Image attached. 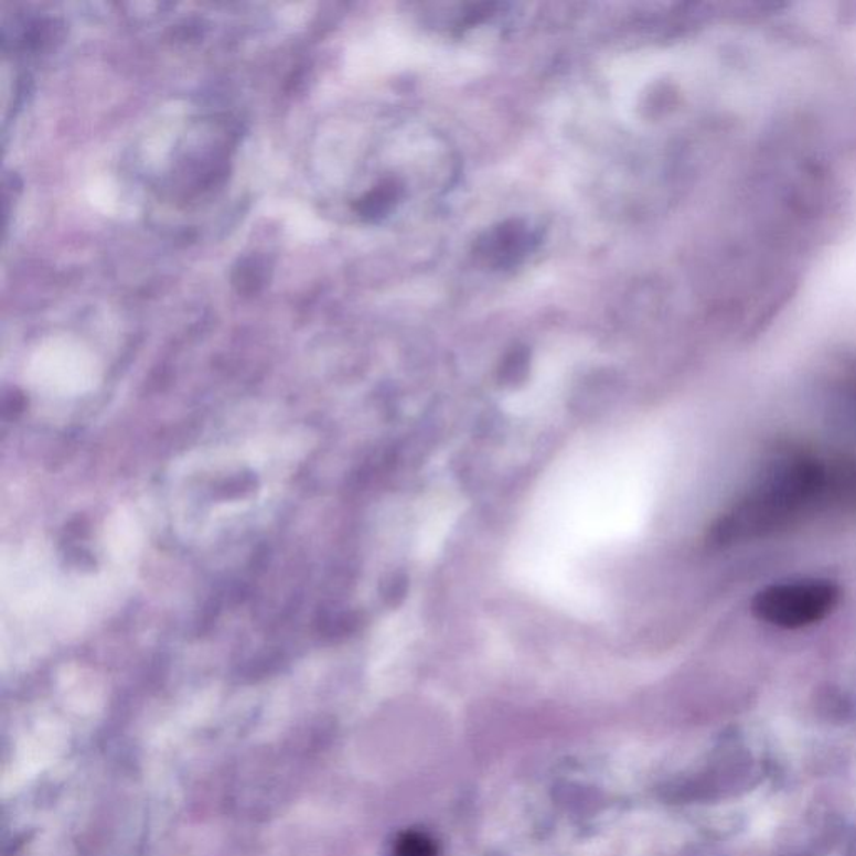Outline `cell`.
I'll return each instance as SVG.
<instances>
[{"instance_id": "cell-1", "label": "cell", "mask_w": 856, "mask_h": 856, "mask_svg": "<svg viewBox=\"0 0 856 856\" xmlns=\"http://www.w3.org/2000/svg\"><path fill=\"white\" fill-rule=\"evenodd\" d=\"M825 475V469L813 460L778 463L716 522L711 543L732 546L787 527L822 494Z\"/></svg>"}, {"instance_id": "cell-2", "label": "cell", "mask_w": 856, "mask_h": 856, "mask_svg": "<svg viewBox=\"0 0 856 856\" xmlns=\"http://www.w3.org/2000/svg\"><path fill=\"white\" fill-rule=\"evenodd\" d=\"M838 601L839 589L830 580L801 579L764 587L751 608L760 621L793 631L823 621Z\"/></svg>"}, {"instance_id": "cell-3", "label": "cell", "mask_w": 856, "mask_h": 856, "mask_svg": "<svg viewBox=\"0 0 856 856\" xmlns=\"http://www.w3.org/2000/svg\"><path fill=\"white\" fill-rule=\"evenodd\" d=\"M534 243L535 236L532 235L531 229L525 225L514 223L512 226H502V228L494 229L488 236V239L482 242L480 249H482V255L489 261H494L502 266L515 263V259L527 255Z\"/></svg>"}, {"instance_id": "cell-4", "label": "cell", "mask_w": 856, "mask_h": 856, "mask_svg": "<svg viewBox=\"0 0 856 856\" xmlns=\"http://www.w3.org/2000/svg\"><path fill=\"white\" fill-rule=\"evenodd\" d=\"M398 855L400 856H432V848L428 846V843L421 842L420 838L415 836H408L407 839L402 842L400 848H398Z\"/></svg>"}]
</instances>
